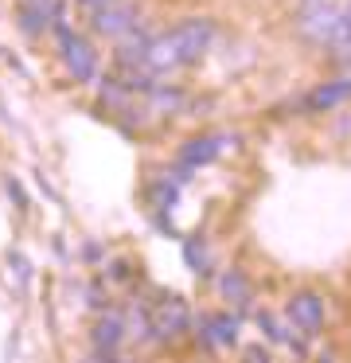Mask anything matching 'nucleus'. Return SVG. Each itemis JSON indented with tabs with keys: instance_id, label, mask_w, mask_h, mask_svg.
Returning a JSON list of instances; mask_svg holds the SVG:
<instances>
[{
	"instance_id": "f257e3e1",
	"label": "nucleus",
	"mask_w": 351,
	"mask_h": 363,
	"mask_svg": "<svg viewBox=\"0 0 351 363\" xmlns=\"http://www.w3.org/2000/svg\"><path fill=\"white\" fill-rule=\"evenodd\" d=\"M215 40V20L207 16H191L184 24H176L172 32L148 40V51H145V67L148 71H179V67H191L199 63V55L211 48Z\"/></svg>"
},
{
	"instance_id": "f03ea898",
	"label": "nucleus",
	"mask_w": 351,
	"mask_h": 363,
	"mask_svg": "<svg viewBox=\"0 0 351 363\" xmlns=\"http://www.w3.org/2000/svg\"><path fill=\"white\" fill-rule=\"evenodd\" d=\"M187 320H191V316H187V305L179 297H164L160 305L152 308V332L160 340H176L179 332H187Z\"/></svg>"
},
{
	"instance_id": "7ed1b4c3",
	"label": "nucleus",
	"mask_w": 351,
	"mask_h": 363,
	"mask_svg": "<svg viewBox=\"0 0 351 363\" xmlns=\"http://www.w3.org/2000/svg\"><path fill=\"white\" fill-rule=\"evenodd\" d=\"M62 59H67L70 74H74L78 82H90L94 74H98V51H94L90 43L82 40V35H70V40H62Z\"/></svg>"
},
{
	"instance_id": "20e7f679",
	"label": "nucleus",
	"mask_w": 351,
	"mask_h": 363,
	"mask_svg": "<svg viewBox=\"0 0 351 363\" xmlns=\"http://www.w3.org/2000/svg\"><path fill=\"white\" fill-rule=\"evenodd\" d=\"M133 28H137V9L129 0H113L109 9L94 12V32H101V35H125Z\"/></svg>"
},
{
	"instance_id": "39448f33",
	"label": "nucleus",
	"mask_w": 351,
	"mask_h": 363,
	"mask_svg": "<svg viewBox=\"0 0 351 363\" xmlns=\"http://www.w3.org/2000/svg\"><path fill=\"white\" fill-rule=\"evenodd\" d=\"M289 316H293V324H301L312 336V332L324 328V301H320L316 293H296V297L289 301Z\"/></svg>"
},
{
	"instance_id": "423d86ee",
	"label": "nucleus",
	"mask_w": 351,
	"mask_h": 363,
	"mask_svg": "<svg viewBox=\"0 0 351 363\" xmlns=\"http://www.w3.org/2000/svg\"><path fill=\"white\" fill-rule=\"evenodd\" d=\"M351 98V79H335V82H324V86H316L308 98H304V106L308 110H335V106H343Z\"/></svg>"
},
{
	"instance_id": "0eeeda50",
	"label": "nucleus",
	"mask_w": 351,
	"mask_h": 363,
	"mask_svg": "<svg viewBox=\"0 0 351 363\" xmlns=\"http://www.w3.org/2000/svg\"><path fill=\"white\" fill-rule=\"evenodd\" d=\"M218 152H223V145H218V137H195V141L184 145V164H207V160H215Z\"/></svg>"
},
{
	"instance_id": "6e6552de",
	"label": "nucleus",
	"mask_w": 351,
	"mask_h": 363,
	"mask_svg": "<svg viewBox=\"0 0 351 363\" xmlns=\"http://www.w3.org/2000/svg\"><path fill=\"white\" fill-rule=\"evenodd\" d=\"M121 340H125V328H121L117 316H106V320L94 324V347H98V352H113Z\"/></svg>"
},
{
	"instance_id": "1a4fd4ad",
	"label": "nucleus",
	"mask_w": 351,
	"mask_h": 363,
	"mask_svg": "<svg viewBox=\"0 0 351 363\" xmlns=\"http://www.w3.org/2000/svg\"><path fill=\"white\" fill-rule=\"evenodd\" d=\"M207 340L211 344H234V336H238V320L234 316H207Z\"/></svg>"
},
{
	"instance_id": "9d476101",
	"label": "nucleus",
	"mask_w": 351,
	"mask_h": 363,
	"mask_svg": "<svg viewBox=\"0 0 351 363\" xmlns=\"http://www.w3.org/2000/svg\"><path fill=\"white\" fill-rule=\"evenodd\" d=\"M223 297L234 301V305H246L250 301V281H246L242 269H226L223 274Z\"/></svg>"
},
{
	"instance_id": "9b49d317",
	"label": "nucleus",
	"mask_w": 351,
	"mask_h": 363,
	"mask_svg": "<svg viewBox=\"0 0 351 363\" xmlns=\"http://www.w3.org/2000/svg\"><path fill=\"white\" fill-rule=\"evenodd\" d=\"M78 4H82V9H90V12H101V9H109L113 0H78Z\"/></svg>"
},
{
	"instance_id": "f8f14e48",
	"label": "nucleus",
	"mask_w": 351,
	"mask_h": 363,
	"mask_svg": "<svg viewBox=\"0 0 351 363\" xmlns=\"http://www.w3.org/2000/svg\"><path fill=\"white\" fill-rule=\"evenodd\" d=\"M246 363H269V359H265V352H257V347H250V352H246Z\"/></svg>"
},
{
	"instance_id": "ddd939ff",
	"label": "nucleus",
	"mask_w": 351,
	"mask_h": 363,
	"mask_svg": "<svg viewBox=\"0 0 351 363\" xmlns=\"http://www.w3.org/2000/svg\"><path fill=\"white\" fill-rule=\"evenodd\" d=\"M106 363H121V359H106Z\"/></svg>"
},
{
	"instance_id": "4468645a",
	"label": "nucleus",
	"mask_w": 351,
	"mask_h": 363,
	"mask_svg": "<svg viewBox=\"0 0 351 363\" xmlns=\"http://www.w3.org/2000/svg\"><path fill=\"white\" fill-rule=\"evenodd\" d=\"M324 363H332V359H324Z\"/></svg>"
}]
</instances>
